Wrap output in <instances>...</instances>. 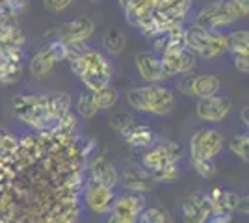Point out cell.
Wrapping results in <instances>:
<instances>
[{
    "label": "cell",
    "instance_id": "1",
    "mask_svg": "<svg viewBox=\"0 0 249 223\" xmlns=\"http://www.w3.org/2000/svg\"><path fill=\"white\" fill-rule=\"evenodd\" d=\"M95 139L69 112L49 130L19 138L0 158V223H78L84 168Z\"/></svg>",
    "mask_w": 249,
    "mask_h": 223
},
{
    "label": "cell",
    "instance_id": "2",
    "mask_svg": "<svg viewBox=\"0 0 249 223\" xmlns=\"http://www.w3.org/2000/svg\"><path fill=\"white\" fill-rule=\"evenodd\" d=\"M73 73L84 82L91 91H97L112 80V64L108 56L97 49H84L76 58L69 60Z\"/></svg>",
    "mask_w": 249,
    "mask_h": 223
},
{
    "label": "cell",
    "instance_id": "3",
    "mask_svg": "<svg viewBox=\"0 0 249 223\" xmlns=\"http://www.w3.org/2000/svg\"><path fill=\"white\" fill-rule=\"evenodd\" d=\"M126 103L138 112L155 116H167L175 106V95L171 89L160 84H149L132 87L126 91Z\"/></svg>",
    "mask_w": 249,
    "mask_h": 223
},
{
    "label": "cell",
    "instance_id": "4",
    "mask_svg": "<svg viewBox=\"0 0 249 223\" xmlns=\"http://www.w3.org/2000/svg\"><path fill=\"white\" fill-rule=\"evenodd\" d=\"M11 108H13V116L17 117L21 123L28 125L37 132L49 130L56 125L54 119L49 116V110L45 106L43 95H32V93L17 95Z\"/></svg>",
    "mask_w": 249,
    "mask_h": 223
},
{
    "label": "cell",
    "instance_id": "5",
    "mask_svg": "<svg viewBox=\"0 0 249 223\" xmlns=\"http://www.w3.org/2000/svg\"><path fill=\"white\" fill-rule=\"evenodd\" d=\"M186 47L188 51L196 52L205 60H212L227 52V41L223 34L216 30H207L196 24L186 30Z\"/></svg>",
    "mask_w": 249,
    "mask_h": 223
},
{
    "label": "cell",
    "instance_id": "6",
    "mask_svg": "<svg viewBox=\"0 0 249 223\" xmlns=\"http://www.w3.org/2000/svg\"><path fill=\"white\" fill-rule=\"evenodd\" d=\"M182 153H184V147L178 141L164 139V141L153 145L142 156V168L151 173L166 164H178V160L182 158Z\"/></svg>",
    "mask_w": 249,
    "mask_h": 223
},
{
    "label": "cell",
    "instance_id": "7",
    "mask_svg": "<svg viewBox=\"0 0 249 223\" xmlns=\"http://www.w3.org/2000/svg\"><path fill=\"white\" fill-rule=\"evenodd\" d=\"M234 21H238V17L231 6V0H219V2L208 4L207 8L199 13L196 26L207 28V30H216L221 26H229Z\"/></svg>",
    "mask_w": 249,
    "mask_h": 223
},
{
    "label": "cell",
    "instance_id": "8",
    "mask_svg": "<svg viewBox=\"0 0 249 223\" xmlns=\"http://www.w3.org/2000/svg\"><path fill=\"white\" fill-rule=\"evenodd\" d=\"M177 87L184 95H194L197 99H207V97L218 95L219 91V78L214 74H184Z\"/></svg>",
    "mask_w": 249,
    "mask_h": 223
},
{
    "label": "cell",
    "instance_id": "9",
    "mask_svg": "<svg viewBox=\"0 0 249 223\" xmlns=\"http://www.w3.org/2000/svg\"><path fill=\"white\" fill-rule=\"evenodd\" d=\"M84 201L88 205V208L93 212L110 214L115 203L114 188H108L95 179H88L84 182Z\"/></svg>",
    "mask_w": 249,
    "mask_h": 223
},
{
    "label": "cell",
    "instance_id": "10",
    "mask_svg": "<svg viewBox=\"0 0 249 223\" xmlns=\"http://www.w3.org/2000/svg\"><path fill=\"white\" fill-rule=\"evenodd\" d=\"M223 134L218 130H199L190 139V156L192 158H214L223 147Z\"/></svg>",
    "mask_w": 249,
    "mask_h": 223
},
{
    "label": "cell",
    "instance_id": "11",
    "mask_svg": "<svg viewBox=\"0 0 249 223\" xmlns=\"http://www.w3.org/2000/svg\"><path fill=\"white\" fill-rule=\"evenodd\" d=\"M145 208V199L143 193H134L128 191L121 197H115V203L110 210V216L124 223H136L138 214Z\"/></svg>",
    "mask_w": 249,
    "mask_h": 223
},
{
    "label": "cell",
    "instance_id": "12",
    "mask_svg": "<svg viewBox=\"0 0 249 223\" xmlns=\"http://www.w3.org/2000/svg\"><path fill=\"white\" fill-rule=\"evenodd\" d=\"M119 182L123 184L124 190L134 191V193H145L158 186V182L153 179V175L149 171H145L140 166H134V164L124 166L119 175Z\"/></svg>",
    "mask_w": 249,
    "mask_h": 223
},
{
    "label": "cell",
    "instance_id": "13",
    "mask_svg": "<svg viewBox=\"0 0 249 223\" xmlns=\"http://www.w3.org/2000/svg\"><path fill=\"white\" fill-rule=\"evenodd\" d=\"M212 214V203L207 193H190L182 201L184 223H207Z\"/></svg>",
    "mask_w": 249,
    "mask_h": 223
},
{
    "label": "cell",
    "instance_id": "14",
    "mask_svg": "<svg viewBox=\"0 0 249 223\" xmlns=\"http://www.w3.org/2000/svg\"><path fill=\"white\" fill-rule=\"evenodd\" d=\"M232 101L227 97H207L197 101V116L208 123H219L231 114Z\"/></svg>",
    "mask_w": 249,
    "mask_h": 223
},
{
    "label": "cell",
    "instance_id": "15",
    "mask_svg": "<svg viewBox=\"0 0 249 223\" xmlns=\"http://www.w3.org/2000/svg\"><path fill=\"white\" fill-rule=\"evenodd\" d=\"M95 32V22L86 17H74L73 21L65 22L62 28L58 30V39H62L65 43H84L88 41Z\"/></svg>",
    "mask_w": 249,
    "mask_h": 223
},
{
    "label": "cell",
    "instance_id": "16",
    "mask_svg": "<svg viewBox=\"0 0 249 223\" xmlns=\"http://www.w3.org/2000/svg\"><path fill=\"white\" fill-rule=\"evenodd\" d=\"M22 76L21 49L0 51V84H17Z\"/></svg>",
    "mask_w": 249,
    "mask_h": 223
},
{
    "label": "cell",
    "instance_id": "17",
    "mask_svg": "<svg viewBox=\"0 0 249 223\" xmlns=\"http://www.w3.org/2000/svg\"><path fill=\"white\" fill-rule=\"evenodd\" d=\"M134 62L140 76L147 82L158 84V82H164L166 78H169L164 71V65L160 62V56H156L155 52H140L134 58Z\"/></svg>",
    "mask_w": 249,
    "mask_h": 223
},
{
    "label": "cell",
    "instance_id": "18",
    "mask_svg": "<svg viewBox=\"0 0 249 223\" xmlns=\"http://www.w3.org/2000/svg\"><path fill=\"white\" fill-rule=\"evenodd\" d=\"M160 62L164 65V71L167 76H175V74H188L194 71L196 67V54L192 51H180L173 54H160Z\"/></svg>",
    "mask_w": 249,
    "mask_h": 223
},
{
    "label": "cell",
    "instance_id": "19",
    "mask_svg": "<svg viewBox=\"0 0 249 223\" xmlns=\"http://www.w3.org/2000/svg\"><path fill=\"white\" fill-rule=\"evenodd\" d=\"M24 41H26V34L17 24V19L0 15V51L21 49Z\"/></svg>",
    "mask_w": 249,
    "mask_h": 223
},
{
    "label": "cell",
    "instance_id": "20",
    "mask_svg": "<svg viewBox=\"0 0 249 223\" xmlns=\"http://www.w3.org/2000/svg\"><path fill=\"white\" fill-rule=\"evenodd\" d=\"M153 47H155V52L160 54H173L184 51V49H188L186 28L184 26H177V28H171L167 32L156 35L155 41H153Z\"/></svg>",
    "mask_w": 249,
    "mask_h": 223
},
{
    "label": "cell",
    "instance_id": "21",
    "mask_svg": "<svg viewBox=\"0 0 249 223\" xmlns=\"http://www.w3.org/2000/svg\"><path fill=\"white\" fill-rule=\"evenodd\" d=\"M88 170H89V179L103 182L104 186H108V188H114L119 182V173L114 168V164L106 158L104 154L93 156V160L88 166Z\"/></svg>",
    "mask_w": 249,
    "mask_h": 223
},
{
    "label": "cell",
    "instance_id": "22",
    "mask_svg": "<svg viewBox=\"0 0 249 223\" xmlns=\"http://www.w3.org/2000/svg\"><path fill=\"white\" fill-rule=\"evenodd\" d=\"M43 99H45V106L49 110V116L54 119V123H58L71 110V95L65 91H49L43 95Z\"/></svg>",
    "mask_w": 249,
    "mask_h": 223
},
{
    "label": "cell",
    "instance_id": "23",
    "mask_svg": "<svg viewBox=\"0 0 249 223\" xmlns=\"http://www.w3.org/2000/svg\"><path fill=\"white\" fill-rule=\"evenodd\" d=\"M208 199L212 203V210H219V212H236L240 195L234 191L223 190V188H214L208 193Z\"/></svg>",
    "mask_w": 249,
    "mask_h": 223
},
{
    "label": "cell",
    "instance_id": "24",
    "mask_svg": "<svg viewBox=\"0 0 249 223\" xmlns=\"http://www.w3.org/2000/svg\"><path fill=\"white\" fill-rule=\"evenodd\" d=\"M54 64H56V60L52 56L51 49H49V45H45L34 54V58L30 60V71L36 78H45L52 73Z\"/></svg>",
    "mask_w": 249,
    "mask_h": 223
},
{
    "label": "cell",
    "instance_id": "25",
    "mask_svg": "<svg viewBox=\"0 0 249 223\" xmlns=\"http://www.w3.org/2000/svg\"><path fill=\"white\" fill-rule=\"evenodd\" d=\"M124 141L132 147H140V149H147L153 147L156 141V134L145 125H136L126 136H124Z\"/></svg>",
    "mask_w": 249,
    "mask_h": 223
},
{
    "label": "cell",
    "instance_id": "26",
    "mask_svg": "<svg viewBox=\"0 0 249 223\" xmlns=\"http://www.w3.org/2000/svg\"><path fill=\"white\" fill-rule=\"evenodd\" d=\"M227 51L232 56H249V32L248 30H236V32L225 35Z\"/></svg>",
    "mask_w": 249,
    "mask_h": 223
},
{
    "label": "cell",
    "instance_id": "27",
    "mask_svg": "<svg viewBox=\"0 0 249 223\" xmlns=\"http://www.w3.org/2000/svg\"><path fill=\"white\" fill-rule=\"evenodd\" d=\"M76 112L82 119H91V117L97 116L99 108H97V103H95V97L91 89H84L78 95V101H76Z\"/></svg>",
    "mask_w": 249,
    "mask_h": 223
},
{
    "label": "cell",
    "instance_id": "28",
    "mask_svg": "<svg viewBox=\"0 0 249 223\" xmlns=\"http://www.w3.org/2000/svg\"><path fill=\"white\" fill-rule=\"evenodd\" d=\"M103 45L106 52L117 56V54H121L124 51V47H126V37H124V34L121 32V30L114 28V30H108V32H106V35H104V39H103Z\"/></svg>",
    "mask_w": 249,
    "mask_h": 223
},
{
    "label": "cell",
    "instance_id": "29",
    "mask_svg": "<svg viewBox=\"0 0 249 223\" xmlns=\"http://www.w3.org/2000/svg\"><path fill=\"white\" fill-rule=\"evenodd\" d=\"M110 125H112V128H114L121 138H124V136H126V134H128L136 125H140V123H138V121H136V117H132L130 114H126V112H119V114H114V116H112Z\"/></svg>",
    "mask_w": 249,
    "mask_h": 223
},
{
    "label": "cell",
    "instance_id": "30",
    "mask_svg": "<svg viewBox=\"0 0 249 223\" xmlns=\"http://www.w3.org/2000/svg\"><path fill=\"white\" fill-rule=\"evenodd\" d=\"M93 97H95V103H97V108L99 110H108V108H112L117 103V99H119V93H117V89H115L114 86H104L101 89H97L93 91Z\"/></svg>",
    "mask_w": 249,
    "mask_h": 223
},
{
    "label": "cell",
    "instance_id": "31",
    "mask_svg": "<svg viewBox=\"0 0 249 223\" xmlns=\"http://www.w3.org/2000/svg\"><path fill=\"white\" fill-rule=\"evenodd\" d=\"M136 223H167V212L160 206H149L138 214Z\"/></svg>",
    "mask_w": 249,
    "mask_h": 223
},
{
    "label": "cell",
    "instance_id": "32",
    "mask_svg": "<svg viewBox=\"0 0 249 223\" xmlns=\"http://www.w3.org/2000/svg\"><path fill=\"white\" fill-rule=\"evenodd\" d=\"M151 175L158 184L160 182H173L180 177V170H178V164H166L158 170L151 171Z\"/></svg>",
    "mask_w": 249,
    "mask_h": 223
},
{
    "label": "cell",
    "instance_id": "33",
    "mask_svg": "<svg viewBox=\"0 0 249 223\" xmlns=\"http://www.w3.org/2000/svg\"><path fill=\"white\" fill-rule=\"evenodd\" d=\"M231 151L242 160H248L249 156V136L248 134H236L229 143Z\"/></svg>",
    "mask_w": 249,
    "mask_h": 223
},
{
    "label": "cell",
    "instance_id": "34",
    "mask_svg": "<svg viewBox=\"0 0 249 223\" xmlns=\"http://www.w3.org/2000/svg\"><path fill=\"white\" fill-rule=\"evenodd\" d=\"M192 166L203 179H212L216 175V166L210 158H192Z\"/></svg>",
    "mask_w": 249,
    "mask_h": 223
},
{
    "label": "cell",
    "instance_id": "35",
    "mask_svg": "<svg viewBox=\"0 0 249 223\" xmlns=\"http://www.w3.org/2000/svg\"><path fill=\"white\" fill-rule=\"evenodd\" d=\"M49 49H51L52 56H54V60H56V64L58 62H63V60H67V56H69V45L62 39H54L52 43H49Z\"/></svg>",
    "mask_w": 249,
    "mask_h": 223
},
{
    "label": "cell",
    "instance_id": "36",
    "mask_svg": "<svg viewBox=\"0 0 249 223\" xmlns=\"http://www.w3.org/2000/svg\"><path fill=\"white\" fill-rule=\"evenodd\" d=\"M45 8L49 11H54V13H60V11H65L71 4L73 0H43Z\"/></svg>",
    "mask_w": 249,
    "mask_h": 223
},
{
    "label": "cell",
    "instance_id": "37",
    "mask_svg": "<svg viewBox=\"0 0 249 223\" xmlns=\"http://www.w3.org/2000/svg\"><path fill=\"white\" fill-rule=\"evenodd\" d=\"M231 6L236 13V17L242 19V17H248L249 13V0H231Z\"/></svg>",
    "mask_w": 249,
    "mask_h": 223
},
{
    "label": "cell",
    "instance_id": "38",
    "mask_svg": "<svg viewBox=\"0 0 249 223\" xmlns=\"http://www.w3.org/2000/svg\"><path fill=\"white\" fill-rule=\"evenodd\" d=\"M231 222H232V214L212 210V214H210V218H208L207 223H231Z\"/></svg>",
    "mask_w": 249,
    "mask_h": 223
},
{
    "label": "cell",
    "instance_id": "39",
    "mask_svg": "<svg viewBox=\"0 0 249 223\" xmlns=\"http://www.w3.org/2000/svg\"><path fill=\"white\" fill-rule=\"evenodd\" d=\"M234 65L240 73H248L249 71V56H234Z\"/></svg>",
    "mask_w": 249,
    "mask_h": 223
},
{
    "label": "cell",
    "instance_id": "40",
    "mask_svg": "<svg viewBox=\"0 0 249 223\" xmlns=\"http://www.w3.org/2000/svg\"><path fill=\"white\" fill-rule=\"evenodd\" d=\"M248 110H249L248 104H244V106H242V110H240V119H242V123H246V125L249 123V119H248Z\"/></svg>",
    "mask_w": 249,
    "mask_h": 223
},
{
    "label": "cell",
    "instance_id": "41",
    "mask_svg": "<svg viewBox=\"0 0 249 223\" xmlns=\"http://www.w3.org/2000/svg\"><path fill=\"white\" fill-rule=\"evenodd\" d=\"M89 2H101V0H89Z\"/></svg>",
    "mask_w": 249,
    "mask_h": 223
}]
</instances>
